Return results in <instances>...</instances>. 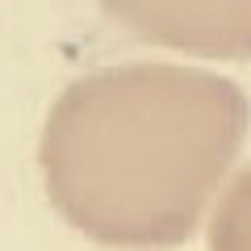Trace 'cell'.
Returning <instances> with one entry per match:
<instances>
[{"instance_id": "7a4b0ae2", "label": "cell", "mask_w": 251, "mask_h": 251, "mask_svg": "<svg viewBox=\"0 0 251 251\" xmlns=\"http://www.w3.org/2000/svg\"><path fill=\"white\" fill-rule=\"evenodd\" d=\"M100 9L138 42L193 59H251V0H100Z\"/></svg>"}, {"instance_id": "6da1fadb", "label": "cell", "mask_w": 251, "mask_h": 251, "mask_svg": "<svg viewBox=\"0 0 251 251\" xmlns=\"http://www.w3.org/2000/svg\"><path fill=\"white\" fill-rule=\"evenodd\" d=\"M247 97L234 80L193 63H122L63 88L46 117V172L80 188L117 180L134 188H201L226 168Z\"/></svg>"}]
</instances>
